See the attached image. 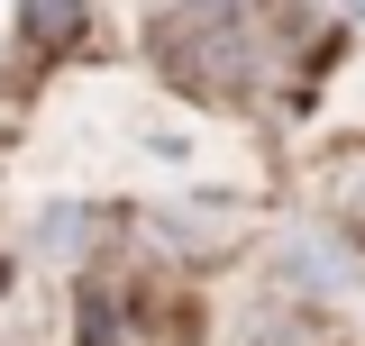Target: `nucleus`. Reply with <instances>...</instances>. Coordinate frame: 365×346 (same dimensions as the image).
<instances>
[{
    "label": "nucleus",
    "mask_w": 365,
    "mask_h": 346,
    "mask_svg": "<svg viewBox=\"0 0 365 346\" xmlns=\"http://www.w3.org/2000/svg\"><path fill=\"white\" fill-rule=\"evenodd\" d=\"M19 19H28V37H46V46H73L91 28L83 0H19Z\"/></svg>",
    "instance_id": "nucleus-4"
},
{
    "label": "nucleus",
    "mask_w": 365,
    "mask_h": 346,
    "mask_svg": "<svg viewBox=\"0 0 365 346\" xmlns=\"http://www.w3.org/2000/svg\"><path fill=\"white\" fill-rule=\"evenodd\" d=\"M91 228H101V210H83V201H55V210L37 219V256H46V264H73Z\"/></svg>",
    "instance_id": "nucleus-3"
},
{
    "label": "nucleus",
    "mask_w": 365,
    "mask_h": 346,
    "mask_svg": "<svg viewBox=\"0 0 365 346\" xmlns=\"http://www.w3.org/2000/svg\"><path fill=\"white\" fill-rule=\"evenodd\" d=\"M329 337L338 328L311 310H247V328H237V346H329Z\"/></svg>",
    "instance_id": "nucleus-2"
},
{
    "label": "nucleus",
    "mask_w": 365,
    "mask_h": 346,
    "mask_svg": "<svg viewBox=\"0 0 365 346\" xmlns=\"http://www.w3.org/2000/svg\"><path fill=\"white\" fill-rule=\"evenodd\" d=\"M174 9H192V19H237V9H256V0H174Z\"/></svg>",
    "instance_id": "nucleus-5"
},
{
    "label": "nucleus",
    "mask_w": 365,
    "mask_h": 346,
    "mask_svg": "<svg viewBox=\"0 0 365 346\" xmlns=\"http://www.w3.org/2000/svg\"><path fill=\"white\" fill-rule=\"evenodd\" d=\"M338 201H347V210L365 219V155H356V164H347V182H338Z\"/></svg>",
    "instance_id": "nucleus-6"
},
{
    "label": "nucleus",
    "mask_w": 365,
    "mask_h": 346,
    "mask_svg": "<svg viewBox=\"0 0 365 346\" xmlns=\"http://www.w3.org/2000/svg\"><path fill=\"white\" fill-rule=\"evenodd\" d=\"M274 273L283 283H302V292H365V246L347 228H329V219H302V228H283V246H274Z\"/></svg>",
    "instance_id": "nucleus-1"
}]
</instances>
